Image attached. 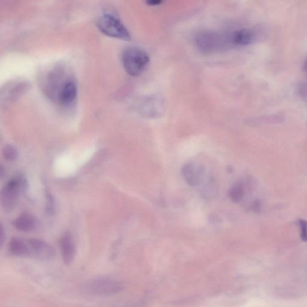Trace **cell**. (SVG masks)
Wrapping results in <instances>:
<instances>
[{
	"mask_svg": "<svg viewBox=\"0 0 307 307\" xmlns=\"http://www.w3.org/2000/svg\"><path fill=\"white\" fill-rule=\"evenodd\" d=\"M81 289L82 292L87 296L104 297L119 293L122 286L121 283L115 279L102 277L87 281Z\"/></svg>",
	"mask_w": 307,
	"mask_h": 307,
	"instance_id": "6da1fadb",
	"label": "cell"
},
{
	"mask_svg": "<svg viewBox=\"0 0 307 307\" xmlns=\"http://www.w3.org/2000/svg\"><path fill=\"white\" fill-rule=\"evenodd\" d=\"M122 65L130 75L137 76L144 72L150 63L149 56L141 49L130 47L122 53Z\"/></svg>",
	"mask_w": 307,
	"mask_h": 307,
	"instance_id": "7a4b0ae2",
	"label": "cell"
},
{
	"mask_svg": "<svg viewBox=\"0 0 307 307\" xmlns=\"http://www.w3.org/2000/svg\"><path fill=\"white\" fill-rule=\"evenodd\" d=\"M22 176H15L7 182L1 191V205L2 209L10 212L15 208L19 197L20 190L26 186Z\"/></svg>",
	"mask_w": 307,
	"mask_h": 307,
	"instance_id": "3957f363",
	"label": "cell"
},
{
	"mask_svg": "<svg viewBox=\"0 0 307 307\" xmlns=\"http://www.w3.org/2000/svg\"><path fill=\"white\" fill-rule=\"evenodd\" d=\"M101 32L108 36L124 40L131 39L130 33L119 18L110 14H104L97 21Z\"/></svg>",
	"mask_w": 307,
	"mask_h": 307,
	"instance_id": "277c9868",
	"label": "cell"
},
{
	"mask_svg": "<svg viewBox=\"0 0 307 307\" xmlns=\"http://www.w3.org/2000/svg\"><path fill=\"white\" fill-rule=\"evenodd\" d=\"M27 241L29 245L30 256L41 260H50L55 257V249L45 240L33 239H27Z\"/></svg>",
	"mask_w": 307,
	"mask_h": 307,
	"instance_id": "5b68a950",
	"label": "cell"
},
{
	"mask_svg": "<svg viewBox=\"0 0 307 307\" xmlns=\"http://www.w3.org/2000/svg\"><path fill=\"white\" fill-rule=\"evenodd\" d=\"M181 173L184 180L189 186L196 187L204 183L205 171L201 164L190 162L183 166Z\"/></svg>",
	"mask_w": 307,
	"mask_h": 307,
	"instance_id": "8992f818",
	"label": "cell"
},
{
	"mask_svg": "<svg viewBox=\"0 0 307 307\" xmlns=\"http://www.w3.org/2000/svg\"><path fill=\"white\" fill-rule=\"evenodd\" d=\"M196 44L199 50L205 53L214 52L222 44V38L217 33L202 32L196 35Z\"/></svg>",
	"mask_w": 307,
	"mask_h": 307,
	"instance_id": "52a82bcc",
	"label": "cell"
},
{
	"mask_svg": "<svg viewBox=\"0 0 307 307\" xmlns=\"http://www.w3.org/2000/svg\"><path fill=\"white\" fill-rule=\"evenodd\" d=\"M61 256L66 265H70L73 262L76 256V245L72 235L70 232H66L60 239Z\"/></svg>",
	"mask_w": 307,
	"mask_h": 307,
	"instance_id": "ba28073f",
	"label": "cell"
},
{
	"mask_svg": "<svg viewBox=\"0 0 307 307\" xmlns=\"http://www.w3.org/2000/svg\"><path fill=\"white\" fill-rule=\"evenodd\" d=\"M77 96V86L75 81L68 80L59 91L58 101L62 106H68L75 102Z\"/></svg>",
	"mask_w": 307,
	"mask_h": 307,
	"instance_id": "9c48e42d",
	"label": "cell"
},
{
	"mask_svg": "<svg viewBox=\"0 0 307 307\" xmlns=\"http://www.w3.org/2000/svg\"><path fill=\"white\" fill-rule=\"evenodd\" d=\"M38 222L36 217L29 212H24L13 222L14 227L19 231L31 232L37 229Z\"/></svg>",
	"mask_w": 307,
	"mask_h": 307,
	"instance_id": "30bf717a",
	"label": "cell"
},
{
	"mask_svg": "<svg viewBox=\"0 0 307 307\" xmlns=\"http://www.w3.org/2000/svg\"><path fill=\"white\" fill-rule=\"evenodd\" d=\"M9 252L17 257L30 256L29 245L27 240L14 237L10 240L9 244Z\"/></svg>",
	"mask_w": 307,
	"mask_h": 307,
	"instance_id": "8fae6325",
	"label": "cell"
},
{
	"mask_svg": "<svg viewBox=\"0 0 307 307\" xmlns=\"http://www.w3.org/2000/svg\"><path fill=\"white\" fill-rule=\"evenodd\" d=\"M254 34L249 29H240L235 31L230 37V42L235 45L245 46L252 42Z\"/></svg>",
	"mask_w": 307,
	"mask_h": 307,
	"instance_id": "7c38bea8",
	"label": "cell"
},
{
	"mask_svg": "<svg viewBox=\"0 0 307 307\" xmlns=\"http://www.w3.org/2000/svg\"><path fill=\"white\" fill-rule=\"evenodd\" d=\"M244 184L240 181L235 183L228 191L229 198L234 203H239L244 198Z\"/></svg>",
	"mask_w": 307,
	"mask_h": 307,
	"instance_id": "4fadbf2b",
	"label": "cell"
},
{
	"mask_svg": "<svg viewBox=\"0 0 307 307\" xmlns=\"http://www.w3.org/2000/svg\"><path fill=\"white\" fill-rule=\"evenodd\" d=\"M218 193V188L216 182L210 180L202 188L201 194L206 199H212L215 198Z\"/></svg>",
	"mask_w": 307,
	"mask_h": 307,
	"instance_id": "5bb4252c",
	"label": "cell"
},
{
	"mask_svg": "<svg viewBox=\"0 0 307 307\" xmlns=\"http://www.w3.org/2000/svg\"><path fill=\"white\" fill-rule=\"evenodd\" d=\"M2 155L5 159L10 162L17 160L19 157L18 151L14 146L6 145L2 150Z\"/></svg>",
	"mask_w": 307,
	"mask_h": 307,
	"instance_id": "9a60e30c",
	"label": "cell"
},
{
	"mask_svg": "<svg viewBox=\"0 0 307 307\" xmlns=\"http://www.w3.org/2000/svg\"><path fill=\"white\" fill-rule=\"evenodd\" d=\"M46 197H47V210L49 214L52 215L54 214L55 211V204L54 199H53L52 194L50 191H46Z\"/></svg>",
	"mask_w": 307,
	"mask_h": 307,
	"instance_id": "2e32d148",
	"label": "cell"
},
{
	"mask_svg": "<svg viewBox=\"0 0 307 307\" xmlns=\"http://www.w3.org/2000/svg\"><path fill=\"white\" fill-rule=\"evenodd\" d=\"M298 223L301 230V239L307 242V222L305 220L299 219Z\"/></svg>",
	"mask_w": 307,
	"mask_h": 307,
	"instance_id": "e0dca14e",
	"label": "cell"
},
{
	"mask_svg": "<svg viewBox=\"0 0 307 307\" xmlns=\"http://www.w3.org/2000/svg\"><path fill=\"white\" fill-rule=\"evenodd\" d=\"M250 209L253 212L259 213L261 211V203L259 201H255L253 202L250 206Z\"/></svg>",
	"mask_w": 307,
	"mask_h": 307,
	"instance_id": "ac0fdd59",
	"label": "cell"
},
{
	"mask_svg": "<svg viewBox=\"0 0 307 307\" xmlns=\"http://www.w3.org/2000/svg\"><path fill=\"white\" fill-rule=\"evenodd\" d=\"M0 232H1V236H0V244H1V245L2 246L5 240V233L4 227L3 226H2V224H1V230H0Z\"/></svg>",
	"mask_w": 307,
	"mask_h": 307,
	"instance_id": "d6986e66",
	"label": "cell"
},
{
	"mask_svg": "<svg viewBox=\"0 0 307 307\" xmlns=\"http://www.w3.org/2000/svg\"><path fill=\"white\" fill-rule=\"evenodd\" d=\"M146 2H147V3L149 5V6H158V5L162 3V1H158V0H152V1H151L150 0V1H148Z\"/></svg>",
	"mask_w": 307,
	"mask_h": 307,
	"instance_id": "ffe728a7",
	"label": "cell"
},
{
	"mask_svg": "<svg viewBox=\"0 0 307 307\" xmlns=\"http://www.w3.org/2000/svg\"><path fill=\"white\" fill-rule=\"evenodd\" d=\"M5 175V169L4 168L2 165L1 166V168H0V176H1V178L4 177Z\"/></svg>",
	"mask_w": 307,
	"mask_h": 307,
	"instance_id": "44dd1931",
	"label": "cell"
},
{
	"mask_svg": "<svg viewBox=\"0 0 307 307\" xmlns=\"http://www.w3.org/2000/svg\"><path fill=\"white\" fill-rule=\"evenodd\" d=\"M304 70L307 73V58L304 63Z\"/></svg>",
	"mask_w": 307,
	"mask_h": 307,
	"instance_id": "7402d4cb",
	"label": "cell"
}]
</instances>
